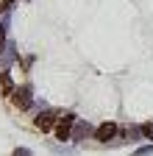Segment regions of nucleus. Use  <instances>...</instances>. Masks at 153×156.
Listing matches in <instances>:
<instances>
[{
    "mask_svg": "<svg viewBox=\"0 0 153 156\" xmlns=\"http://www.w3.org/2000/svg\"><path fill=\"white\" fill-rule=\"evenodd\" d=\"M75 117L72 112H67L64 117H59V123H56V128H53V134H56V140H70L72 136V126H75Z\"/></svg>",
    "mask_w": 153,
    "mask_h": 156,
    "instance_id": "obj_1",
    "label": "nucleus"
},
{
    "mask_svg": "<svg viewBox=\"0 0 153 156\" xmlns=\"http://www.w3.org/2000/svg\"><path fill=\"white\" fill-rule=\"evenodd\" d=\"M3 36H6V25L0 23V50H3Z\"/></svg>",
    "mask_w": 153,
    "mask_h": 156,
    "instance_id": "obj_9",
    "label": "nucleus"
},
{
    "mask_svg": "<svg viewBox=\"0 0 153 156\" xmlns=\"http://www.w3.org/2000/svg\"><path fill=\"white\" fill-rule=\"evenodd\" d=\"M150 151H153V145H150V148H142V151H139V153H137V156H148V153H150Z\"/></svg>",
    "mask_w": 153,
    "mask_h": 156,
    "instance_id": "obj_10",
    "label": "nucleus"
},
{
    "mask_svg": "<svg viewBox=\"0 0 153 156\" xmlns=\"http://www.w3.org/2000/svg\"><path fill=\"white\" fill-rule=\"evenodd\" d=\"M114 134H117V126H114V123H103L98 131H95V140L109 142V140H114Z\"/></svg>",
    "mask_w": 153,
    "mask_h": 156,
    "instance_id": "obj_4",
    "label": "nucleus"
},
{
    "mask_svg": "<svg viewBox=\"0 0 153 156\" xmlns=\"http://www.w3.org/2000/svg\"><path fill=\"white\" fill-rule=\"evenodd\" d=\"M11 3H14V0H3V9H6V6H11Z\"/></svg>",
    "mask_w": 153,
    "mask_h": 156,
    "instance_id": "obj_11",
    "label": "nucleus"
},
{
    "mask_svg": "<svg viewBox=\"0 0 153 156\" xmlns=\"http://www.w3.org/2000/svg\"><path fill=\"white\" fill-rule=\"evenodd\" d=\"M56 123H59V114L56 112H42L36 117V128L39 131H50V128H56Z\"/></svg>",
    "mask_w": 153,
    "mask_h": 156,
    "instance_id": "obj_3",
    "label": "nucleus"
},
{
    "mask_svg": "<svg viewBox=\"0 0 153 156\" xmlns=\"http://www.w3.org/2000/svg\"><path fill=\"white\" fill-rule=\"evenodd\" d=\"M142 136H148V140H153V123H145V126H142Z\"/></svg>",
    "mask_w": 153,
    "mask_h": 156,
    "instance_id": "obj_7",
    "label": "nucleus"
},
{
    "mask_svg": "<svg viewBox=\"0 0 153 156\" xmlns=\"http://www.w3.org/2000/svg\"><path fill=\"white\" fill-rule=\"evenodd\" d=\"M14 156H31V151H28V148H17Z\"/></svg>",
    "mask_w": 153,
    "mask_h": 156,
    "instance_id": "obj_8",
    "label": "nucleus"
},
{
    "mask_svg": "<svg viewBox=\"0 0 153 156\" xmlns=\"http://www.w3.org/2000/svg\"><path fill=\"white\" fill-rule=\"evenodd\" d=\"M89 134H95L89 123H81V120H75V126H72V136H75V140H86Z\"/></svg>",
    "mask_w": 153,
    "mask_h": 156,
    "instance_id": "obj_5",
    "label": "nucleus"
},
{
    "mask_svg": "<svg viewBox=\"0 0 153 156\" xmlns=\"http://www.w3.org/2000/svg\"><path fill=\"white\" fill-rule=\"evenodd\" d=\"M11 101H14V106H17V109H28V106H31V101H33L31 87H17V89L11 92Z\"/></svg>",
    "mask_w": 153,
    "mask_h": 156,
    "instance_id": "obj_2",
    "label": "nucleus"
},
{
    "mask_svg": "<svg viewBox=\"0 0 153 156\" xmlns=\"http://www.w3.org/2000/svg\"><path fill=\"white\" fill-rule=\"evenodd\" d=\"M0 87H3V92H14V89H17L9 73H0Z\"/></svg>",
    "mask_w": 153,
    "mask_h": 156,
    "instance_id": "obj_6",
    "label": "nucleus"
}]
</instances>
